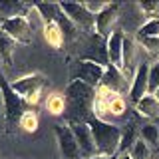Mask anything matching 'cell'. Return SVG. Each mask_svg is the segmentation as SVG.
Returning <instances> with one entry per match:
<instances>
[{
	"instance_id": "1",
	"label": "cell",
	"mask_w": 159,
	"mask_h": 159,
	"mask_svg": "<svg viewBox=\"0 0 159 159\" xmlns=\"http://www.w3.org/2000/svg\"><path fill=\"white\" fill-rule=\"evenodd\" d=\"M66 123H88L89 117L96 116L93 107H96V88L88 86V84L72 80L70 86L66 88Z\"/></svg>"
},
{
	"instance_id": "2",
	"label": "cell",
	"mask_w": 159,
	"mask_h": 159,
	"mask_svg": "<svg viewBox=\"0 0 159 159\" xmlns=\"http://www.w3.org/2000/svg\"><path fill=\"white\" fill-rule=\"evenodd\" d=\"M88 125H89V129H92L98 155L117 157L119 143H121V129H119L117 125H113V123H107L106 119L96 117V116L89 117Z\"/></svg>"
},
{
	"instance_id": "3",
	"label": "cell",
	"mask_w": 159,
	"mask_h": 159,
	"mask_svg": "<svg viewBox=\"0 0 159 159\" xmlns=\"http://www.w3.org/2000/svg\"><path fill=\"white\" fill-rule=\"evenodd\" d=\"M0 92L4 99V127H6V133H14L16 125H20V119L30 109V106L14 92L10 82H6L2 74H0Z\"/></svg>"
},
{
	"instance_id": "4",
	"label": "cell",
	"mask_w": 159,
	"mask_h": 159,
	"mask_svg": "<svg viewBox=\"0 0 159 159\" xmlns=\"http://www.w3.org/2000/svg\"><path fill=\"white\" fill-rule=\"evenodd\" d=\"M10 86H12V89L28 103L30 107H34L40 102L42 89L46 86V78H44L42 74H30V76L18 78L16 82H12Z\"/></svg>"
},
{
	"instance_id": "5",
	"label": "cell",
	"mask_w": 159,
	"mask_h": 159,
	"mask_svg": "<svg viewBox=\"0 0 159 159\" xmlns=\"http://www.w3.org/2000/svg\"><path fill=\"white\" fill-rule=\"evenodd\" d=\"M60 8L78 26V30H84L89 34L96 32V16L86 8L84 2H60Z\"/></svg>"
},
{
	"instance_id": "6",
	"label": "cell",
	"mask_w": 159,
	"mask_h": 159,
	"mask_svg": "<svg viewBox=\"0 0 159 159\" xmlns=\"http://www.w3.org/2000/svg\"><path fill=\"white\" fill-rule=\"evenodd\" d=\"M0 30H2V34H6L8 38H12L14 42H20V44L34 42V30L30 26L28 18H24V16L2 20V22H0Z\"/></svg>"
},
{
	"instance_id": "7",
	"label": "cell",
	"mask_w": 159,
	"mask_h": 159,
	"mask_svg": "<svg viewBox=\"0 0 159 159\" xmlns=\"http://www.w3.org/2000/svg\"><path fill=\"white\" fill-rule=\"evenodd\" d=\"M54 133H56V141H58L60 153H62L64 159H82L76 135H74L72 127L68 123H56L54 125Z\"/></svg>"
},
{
	"instance_id": "8",
	"label": "cell",
	"mask_w": 159,
	"mask_h": 159,
	"mask_svg": "<svg viewBox=\"0 0 159 159\" xmlns=\"http://www.w3.org/2000/svg\"><path fill=\"white\" fill-rule=\"evenodd\" d=\"M103 74H106V68L103 66H99L96 62H89V60H78L72 76H74V80H80V82H84V84H88V86L98 89L102 86Z\"/></svg>"
},
{
	"instance_id": "9",
	"label": "cell",
	"mask_w": 159,
	"mask_h": 159,
	"mask_svg": "<svg viewBox=\"0 0 159 159\" xmlns=\"http://www.w3.org/2000/svg\"><path fill=\"white\" fill-rule=\"evenodd\" d=\"M72 131L76 135V141L80 145V155L82 159H92L98 155V149H96V141H93L92 135V129H89L88 123H72Z\"/></svg>"
},
{
	"instance_id": "10",
	"label": "cell",
	"mask_w": 159,
	"mask_h": 159,
	"mask_svg": "<svg viewBox=\"0 0 159 159\" xmlns=\"http://www.w3.org/2000/svg\"><path fill=\"white\" fill-rule=\"evenodd\" d=\"M149 93V64H139L135 74H133V82L129 88V102L135 106Z\"/></svg>"
},
{
	"instance_id": "11",
	"label": "cell",
	"mask_w": 159,
	"mask_h": 159,
	"mask_svg": "<svg viewBox=\"0 0 159 159\" xmlns=\"http://www.w3.org/2000/svg\"><path fill=\"white\" fill-rule=\"evenodd\" d=\"M117 14H119V4L109 2L107 6L96 16V32L102 38L107 40L113 34V24H116V20H117Z\"/></svg>"
},
{
	"instance_id": "12",
	"label": "cell",
	"mask_w": 159,
	"mask_h": 159,
	"mask_svg": "<svg viewBox=\"0 0 159 159\" xmlns=\"http://www.w3.org/2000/svg\"><path fill=\"white\" fill-rule=\"evenodd\" d=\"M123 36L121 30H116L111 36L107 38V58H109V64L116 66L117 70L123 72Z\"/></svg>"
},
{
	"instance_id": "13",
	"label": "cell",
	"mask_w": 159,
	"mask_h": 159,
	"mask_svg": "<svg viewBox=\"0 0 159 159\" xmlns=\"http://www.w3.org/2000/svg\"><path fill=\"white\" fill-rule=\"evenodd\" d=\"M28 4L18 2V0H0V22L2 20H10V18H26L28 12Z\"/></svg>"
},
{
	"instance_id": "14",
	"label": "cell",
	"mask_w": 159,
	"mask_h": 159,
	"mask_svg": "<svg viewBox=\"0 0 159 159\" xmlns=\"http://www.w3.org/2000/svg\"><path fill=\"white\" fill-rule=\"evenodd\" d=\"M102 86L107 88V89H111V92H116V93H121L123 86H125V82H123V72L109 64V66L106 68V74H103Z\"/></svg>"
},
{
	"instance_id": "15",
	"label": "cell",
	"mask_w": 159,
	"mask_h": 159,
	"mask_svg": "<svg viewBox=\"0 0 159 159\" xmlns=\"http://www.w3.org/2000/svg\"><path fill=\"white\" fill-rule=\"evenodd\" d=\"M135 109L143 117H159V102H157L155 96H149V93L141 102L135 103Z\"/></svg>"
},
{
	"instance_id": "16",
	"label": "cell",
	"mask_w": 159,
	"mask_h": 159,
	"mask_svg": "<svg viewBox=\"0 0 159 159\" xmlns=\"http://www.w3.org/2000/svg\"><path fill=\"white\" fill-rule=\"evenodd\" d=\"M42 32H44V40L50 44L52 48H62L64 46V32L60 30L58 24H44V28H42Z\"/></svg>"
},
{
	"instance_id": "17",
	"label": "cell",
	"mask_w": 159,
	"mask_h": 159,
	"mask_svg": "<svg viewBox=\"0 0 159 159\" xmlns=\"http://www.w3.org/2000/svg\"><path fill=\"white\" fill-rule=\"evenodd\" d=\"M135 133H137V127L135 123H127L125 129H121V143H119V151L117 155H123V153H129L131 147L135 145Z\"/></svg>"
},
{
	"instance_id": "18",
	"label": "cell",
	"mask_w": 159,
	"mask_h": 159,
	"mask_svg": "<svg viewBox=\"0 0 159 159\" xmlns=\"http://www.w3.org/2000/svg\"><path fill=\"white\" fill-rule=\"evenodd\" d=\"M46 109L52 116H64L66 113V98L62 93H50L46 99Z\"/></svg>"
},
{
	"instance_id": "19",
	"label": "cell",
	"mask_w": 159,
	"mask_h": 159,
	"mask_svg": "<svg viewBox=\"0 0 159 159\" xmlns=\"http://www.w3.org/2000/svg\"><path fill=\"white\" fill-rule=\"evenodd\" d=\"M14 42L12 38H8L6 34H0V58L6 66H12V54H14Z\"/></svg>"
},
{
	"instance_id": "20",
	"label": "cell",
	"mask_w": 159,
	"mask_h": 159,
	"mask_svg": "<svg viewBox=\"0 0 159 159\" xmlns=\"http://www.w3.org/2000/svg\"><path fill=\"white\" fill-rule=\"evenodd\" d=\"M38 125H40V117H38V113L34 111L32 107L28 109L26 113H24L22 116V119H20V129H22V131H26V133H34L38 129Z\"/></svg>"
},
{
	"instance_id": "21",
	"label": "cell",
	"mask_w": 159,
	"mask_h": 159,
	"mask_svg": "<svg viewBox=\"0 0 159 159\" xmlns=\"http://www.w3.org/2000/svg\"><path fill=\"white\" fill-rule=\"evenodd\" d=\"M139 133H141V139L147 143L149 147H159V127L155 123H147V125H143L139 129Z\"/></svg>"
},
{
	"instance_id": "22",
	"label": "cell",
	"mask_w": 159,
	"mask_h": 159,
	"mask_svg": "<svg viewBox=\"0 0 159 159\" xmlns=\"http://www.w3.org/2000/svg\"><path fill=\"white\" fill-rule=\"evenodd\" d=\"M137 38H159V20H147L137 28Z\"/></svg>"
},
{
	"instance_id": "23",
	"label": "cell",
	"mask_w": 159,
	"mask_h": 159,
	"mask_svg": "<svg viewBox=\"0 0 159 159\" xmlns=\"http://www.w3.org/2000/svg\"><path fill=\"white\" fill-rule=\"evenodd\" d=\"M133 60H135V42L125 36V40H123V70L131 68Z\"/></svg>"
},
{
	"instance_id": "24",
	"label": "cell",
	"mask_w": 159,
	"mask_h": 159,
	"mask_svg": "<svg viewBox=\"0 0 159 159\" xmlns=\"http://www.w3.org/2000/svg\"><path fill=\"white\" fill-rule=\"evenodd\" d=\"M129 155H131V159H151V147L143 139H139V141H135V145L131 147Z\"/></svg>"
},
{
	"instance_id": "25",
	"label": "cell",
	"mask_w": 159,
	"mask_h": 159,
	"mask_svg": "<svg viewBox=\"0 0 159 159\" xmlns=\"http://www.w3.org/2000/svg\"><path fill=\"white\" fill-rule=\"evenodd\" d=\"M127 111V103L121 96H116L109 102V116H116V117H121L123 113Z\"/></svg>"
},
{
	"instance_id": "26",
	"label": "cell",
	"mask_w": 159,
	"mask_h": 159,
	"mask_svg": "<svg viewBox=\"0 0 159 159\" xmlns=\"http://www.w3.org/2000/svg\"><path fill=\"white\" fill-rule=\"evenodd\" d=\"M159 89V62L149 66V96H155Z\"/></svg>"
},
{
	"instance_id": "27",
	"label": "cell",
	"mask_w": 159,
	"mask_h": 159,
	"mask_svg": "<svg viewBox=\"0 0 159 159\" xmlns=\"http://www.w3.org/2000/svg\"><path fill=\"white\" fill-rule=\"evenodd\" d=\"M141 12L149 16V20H159V2H141Z\"/></svg>"
},
{
	"instance_id": "28",
	"label": "cell",
	"mask_w": 159,
	"mask_h": 159,
	"mask_svg": "<svg viewBox=\"0 0 159 159\" xmlns=\"http://www.w3.org/2000/svg\"><path fill=\"white\" fill-rule=\"evenodd\" d=\"M84 4H86V8H88L89 12L93 14V16H98V14L102 12V10L106 8V6H107L109 2H84Z\"/></svg>"
},
{
	"instance_id": "29",
	"label": "cell",
	"mask_w": 159,
	"mask_h": 159,
	"mask_svg": "<svg viewBox=\"0 0 159 159\" xmlns=\"http://www.w3.org/2000/svg\"><path fill=\"white\" fill-rule=\"evenodd\" d=\"M4 125V99H2V92H0V129Z\"/></svg>"
},
{
	"instance_id": "30",
	"label": "cell",
	"mask_w": 159,
	"mask_h": 159,
	"mask_svg": "<svg viewBox=\"0 0 159 159\" xmlns=\"http://www.w3.org/2000/svg\"><path fill=\"white\" fill-rule=\"evenodd\" d=\"M116 159H131V155H129V153H123V155H117Z\"/></svg>"
},
{
	"instance_id": "31",
	"label": "cell",
	"mask_w": 159,
	"mask_h": 159,
	"mask_svg": "<svg viewBox=\"0 0 159 159\" xmlns=\"http://www.w3.org/2000/svg\"><path fill=\"white\" fill-rule=\"evenodd\" d=\"M92 159H116V157H107V155H96V157H92Z\"/></svg>"
},
{
	"instance_id": "32",
	"label": "cell",
	"mask_w": 159,
	"mask_h": 159,
	"mask_svg": "<svg viewBox=\"0 0 159 159\" xmlns=\"http://www.w3.org/2000/svg\"><path fill=\"white\" fill-rule=\"evenodd\" d=\"M155 98H157V102H159V89H157V92H155Z\"/></svg>"
},
{
	"instance_id": "33",
	"label": "cell",
	"mask_w": 159,
	"mask_h": 159,
	"mask_svg": "<svg viewBox=\"0 0 159 159\" xmlns=\"http://www.w3.org/2000/svg\"><path fill=\"white\" fill-rule=\"evenodd\" d=\"M0 60H2V58H0Z\"/></svg>"
}]
</instances>
